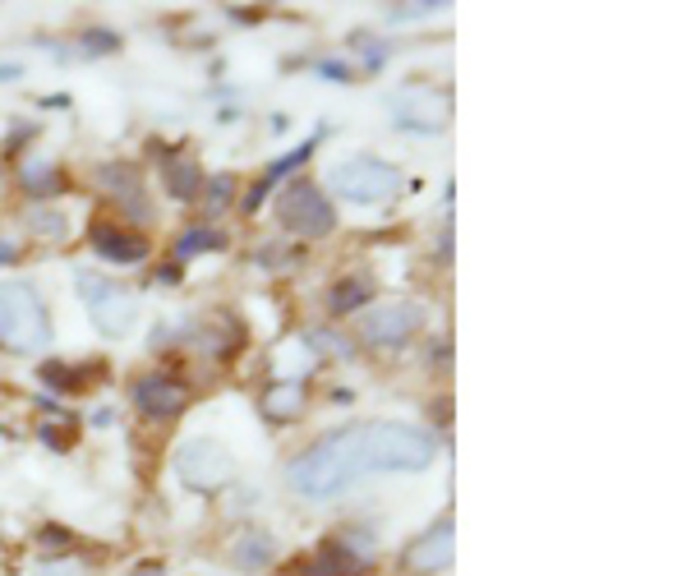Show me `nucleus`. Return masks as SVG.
Masks as SVG:
<instances>
[{
  "label": "nucleus",
  "mask_w": 691,
  "mask_h": 576,
  "mask_svg": "<svg viewBox=\"0 0 691 576\" xmlns=\"http://www.w3.org/2000/svg\"><path fill=\"white\" fill-rule=\"evenodd\" d=\"M360 475H373V442H369V425H350L337 429L309 448L286 466V484L300 494V498H332L350 489Z\"/></svg>",
  "instance_id": "obj_1"
},
{
  "label": "nucleus",
  "mask_w": 691,
  "mask_h": 576,
  "mask_svg": "<svg viewBox=\"0 0 691 576\" xmlns=\"http://www.w3.org/2000/svg\"><path fill=\"white\" fill-rule=\"evenodd\" d=\"M0 346L19 356H37L51 346L47 304L28 281H0Z\"/></svg>",
  "instance_id": "obj_2"
},
{
  "label": "nucleus",
  "mask_w": 691,
  "mask_h": 576,
  "mask_svg": "<svg viewBox=\"0 0 691 576\" xmlns=\"http://www.w3.org/2000/svg\"><path fill=\"white\" fill-rule=\"evenodd\" d=\"M327 185L337 198L346 204H360V208H383L392 198L406 189V175H401L392 162L383 158H346L327 171Z\"/></svg>",
  "instance_id": "obj_3"
},
{
  "label": "nucleus",
  "mask_w": 691,
  "mask_h": 576,
  "mask_svg": "<svg viewBox=\"0 0 691 576\" xmlns=\"http://www.w3.org/2000/svg\"><path fill=\"white\" fill-rule=\"evenodd\" d=\"M175 475L198 494H217L221 484L235 475V461L217 438H189V442L175 448Z\"/></svg>",
  "instance_id": "obj_4"
},
{
  "label": "nucleus",
  "mask_w": 691,
  "mask_h": 576,
  "mask_svg": "<svg viewBox=\"0 0 691 576\" xmlns=\"http://www.w3.org/2000/svg\"><path fill=\"white\" fill-rule=\"evenodd\" d=\"M277 217H281L286 231H296V235H304V240H319V235H327L332 227H337V212H332V204L323 198V189L309 185V181L286 185L281 204H277Z\"/></svg>",
  "instance_id": "obj_5"
},
{
  "label": "nucleus",
  "mask_w": 691,
  "mask_h": 576,
  "mask_svg": "<svg viewBox=\"0 0 691 576\" xmlns=\"http://www.w3.org/2000/svg\"><path fill=\"white\" fill-rule=\"evenodd\" d=\"M79 296H88V309H93V327L102 337H125L139 319V304H134L129 291H120L116 281H97L93 273H79Z\"/></svg>",
  "instance_id": "obj_6"
},
{
  "label": "nucleus",
  "mask_w": 691,
  "mask_h": 576,
  "mask_svg": "<svg viewBox=\"0 0 691 576\" xmlns=\"http://www.w3.org/2000/svg\"><path fill=\"white\" fill-rule=\"evenodd\" d=\"M419 323H425V309L396 300V304L369 309L360 332H365V342H373V346H396V342H406L411 332H419Z\"/></svg>",
  "instance_id": "obj_7"
},
{
  "label": "nucleus",
  "mask_w": 691,
  "mask_h": 576,
  "mask_svg": "<svg viewBox=\"0 0 691 576\" xmlns=\"http://www.w3.org/2000/svg\"><path fill=\"white\" fill-rule=\"evenodd\" d=\"M134 406L148 419H175L189 406V388L166 379V373H143V379H134Z\"/></svg>",
  "instance_id": "obj_8"
},
{
  "label": "nucleus",
  "mask_w": 691,
  "mask_h": 576,
  "mask_svg": "<svg viewBox=\"0 0 691 576\" xmlns=\"http://www.w3.org/2000/svg\"><path fill=\"white\" fill-rule=\"evenodd\" d=\"M396 120H401V129H411V135H438L442 120H448V97L429 93V88H419V93L406 88L396 102Z\"/></svg>",
  "instance_id": "obj_9"
},
{
  "label": "nucleus",
  "mask_w": 691,
  "mask_h": 576,
  "mask_svg": "<svg viewBox=\"0 0 691 576\" xmlns=\"http://www.w3.org/2000/svg\"><path fill=\"white\" fill-rule=\"evenodd\" d=\"M452 535H457V530H452V521H438V526H429L425 535H419V540L406 549V558H401V563H406L411 572H442V567L452 563V544H457Z\"/></svg>",
  "instance_id": "obj_10"
},
{
  "label": "nucleus",
  "mask_w": 691,
  "mask_h": 576,
  "mask_svg": "<svg viewBox=\"0 0 691 576\" xmlns=\"http://www.w3.org/2000/svg\"><path fill=\"white\" fill-rule=\"evenodd\" d=\"M88 240H93V250L111 263H143L148 258V240H139L134 231H120L116 221H93Z\"/></svg>",
  "instance_id": "obj_11"
},
{
  "label": "nucleus",
  "mask_w": 691,
  "mask_h": 576,
  "mask_svg": "<svg viewBox=\"0 0 691 576\" xmlns=\"http://www.w3.org/2000/svg\"><path fill=\"white\" fill-rule=\"evenodd\" d=\"M97 181L111 189V194H116V198H125V204L134 208V212H143V175H139V166H116V162H111V166H97Z\"/></svg>",
  "instance_id": "obj_12"
},
{
  "label": "nucleus",
  "mask_w": 691,
  "mask_h": 576,
  "mask_svg": "<svg viewBox=\"0 0 691 576\" xmlns=\"http://www.w3.org/2000/svg\"><path fill=\"white\" fill-rule=\"evenodd\" d=\"M314 143H319V139H309L304 148L286 152L281 162H273V166H267V175H263V181H258V185L250 189V198H244V212H258V208H263V198H267V189H273V185L281 181V175H291V171H296L300 162H309V152H314Z\"/></svg>",
  "instance_id": "obj_13"
},
{
  "label": "nucleus",
  "mask_w": 691,
  "mask_h": 576,
  "mask_svg": "<svg viewBox=\"0 0 691 576\" xmlns=\"http://www.w3.org/2000/svg\"><path fill=\"white\" fill-rule=\"evenodd\" d=\"M346 572H355V553L346 540H332L309 558V576H346Z\"/></svg>",
  "instance_id": "obj_14"
},
{
  "label": "nucleus",
  "mask_w": 691,
  "mask_h": 576,
  "mask_svg": "<svg viewBox=\"0 0 691 576\" xmlns=\"http://www.w3.org/2000/svg\"><path fill=\"white\" fill-rule=\"evenodd\" d=\"M162 181H166V189H171L175 198H185V204H194V194L204 189V171H198L194 162H181V158H175V162H166V166H162Z\"/></svg>",
  "instance_id": "obj_15"
},
{
  "label": "nucleus",
  "mask_w": 691,
  "mask_h": 576,
  "mask_svg": "<svg viewBox=\"0 0 691 576\" xmlns=\"http://www.w3.org/2000/svg\"><path fill=\"white\" fill-rule=\"evenodd\" d=\"M369 296H373V281H365V277H350V281H342V286H332V314H355L360 304H369Z\"/></svg>",
  "instance_id": "obj_16"
},
{
  "label": "nucleus",
  "mask_w": 691,
  "mask_h": 576,
  "mask_svg": "<svg viewBox=\"0 0 691 576\" xmlns=\"http://www.w3.org/2000/svg\"><path fill=\"white\" fill-rule=\"evenodd\" d=\"M267 558H273V540H267V535H244V540L235 544V563H240L244 572H258Z\"/></svg>",
  "instance_id": "obj_17"
},
{
  "label": "nucleus",
  "mask_w": 691,
  "mask_h": 576,
  "mask_svg": "<svg viewBox=\"0 0 691 576\" xmlns=\"http://www.w3.org/2000/svg\"><path fill=\"white\" fill-rule=\"evenodd\" d=\"M212 250H221V235H217V231H208V227H194V231H185V235H181V245H175V254H181V258H194V254H212Z\"/></svg>",
  "instance_id": "obj_18"
},
{
  "label": "nucleus",
  "mask_w": 691,
  "mask_h": 576,
  "mask_svg": "<svg viewBox=\"0 0 691 576\" xmlns=\"http://www.w3.org/2000/svg\"><path fill=\"white\" fill-rule=\"evenodd\" d=\"M42 383L56 392H83V373L70 365H42Z\"/></svg>",
  "instance_id": "obj_19"
},
{
  "label": "nucleus",
  "mask_w": 691,
  "mask_h": 576,
  "mask_svg": "<svg viewBox=\"0 0 691 576\" xmlns=\"http://www.w3.org/2000/svg\"><path fill=\"white\" fill-rule=\"evenodd\" d=\"M79 47H83V56H111V51H120V37L116 33H102V28H88L79 37Z\"/></svg>",
  "instance_id": "obj_20"
},
{
  "label": "nucleus",
  "mask_w": 691,
  "mask_h": 576,
  "mask_svg": "<svg viewBox=\"0 0 691 576\" xmlns=\"http://www.w3.org/2000/svg\"><path fill=\"white\" fill-rule=\"evenodd\" d=\"M24 185H28L33 194H56V189L65 185V175H60L51 162H47V171H33V166H28V171H24Z\"/></svg>",
  "instance_id": "obj_21"
},
{
  "label": "nucleus",
  "mask_w": 691,
  "mask_h": 576,
  "mask_svg": "<svg viewBox=\"0 0 691 576\" xmlns=\"http://www.w3.org/2000/svg\"><path fill=\"white\" fill-rule=\"evenodd\" d=\"M448 5H388V24H415V19H429V14H442Z\"/></svg>",
  "instance_id": "obj_22"
},
{
  "label": "nucleus",
  "mask_w": 691,
  "mask_h": 576,
  "mask_svg": "<svg viewBox=\"0 0 691 576\" xmlns=\"http://www.w3.org/2000/svg\"><path fill=\"white\" fill-rule=\"evenodd\" d=\"M231 189H235L231 175H217V181L208 185V204H204V208H208V212H221V208H227V198H231Z\"/></svg>",
  "instance_id": "obj_23"
},
{
  "label": "nucleus",
  "mask_w": 691,
  "mask_h": 576,
  "mask_svg": "<svg viewBox=\"0 0 691 576\" xmlns=\"http://www.w3.org/2000/svg\"><path fill=\"white\" fill-rule=\"evenodd\" d=\"M129 576H166V567H162V563H139Z\"/></svg>",
  "instance_id": "obj_24"
},
{
  "label": "nucleus",
  "mask_w": 691,
  "mask_h": 576,
  "mask_svg": "<svg viewBox=\"0 0 691 576\" xmlns=\"http://www.w3.org/2000/svg\"><path fill=\"white\" fill-rule=\"evenodd\" d=\"M37 576H83V572H74V567H42Z\"/></svg>",
  "instance_id": "obj_25"
},
{
  "label": "nucleus",
  "mask_w": 691,
  "mask_h": 576,
  "mask_svg": "<svg viewBox=\"0 0 691 576\" xmlns=\"http://www.w3.org/2000/svg\"><path fill=\"white\" fill-rule=\"evenodd\" d=\"M10 258H19V245H5V240H0V263H10Z\"/></svg>",
  "instance_id": "obj_26"
}]
</instances>
